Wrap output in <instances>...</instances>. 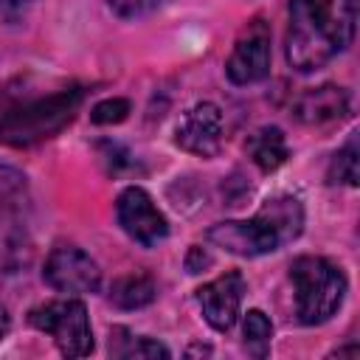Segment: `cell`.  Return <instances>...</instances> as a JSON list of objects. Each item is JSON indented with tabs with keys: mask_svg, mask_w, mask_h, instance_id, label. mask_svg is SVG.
<instances>
[{
	"mask_svg": "<svg viewBox=\"0 0 360 360\" xmlns=\"http://www.w3.org/2000/svg\"><path fill=\"white\" fill-rule=\"evenodd\" d=\"M82 87L73 82L45 84L34 76L0 87V143L31 146L59 132L76 112Z\"/></svg>",
	"mask_w": 360,
	"mask_h": 360,
	"instance_id": "obj_1",
	"label": "cell"
},
{
	"mask_svg": "<svg viewBox=\"0 0 360 360\" xmlns=\"http://www.w3.org/2000/svg\"><path fill=\"white\" fill-rule=\"evenodd\" d=\"M357 0H290L287 62L307 73L346 51L354 37Z\"/></svg>",
	"mask_w": 360,
	"mask_h": 360,
	"instance_id": "obj_2",
	"label": "cell"
},
{
	"mask_svg": "<svg viewBox=\"0 0 360 360\" xmlns=\"http://www.w3.org/2000/svg\"><path fill=\"white\" fill-rule=\"evenodd\" d=\"M304 228V208L295 197H273L253 219L219 222L208 231V239L236 256H262L284 242H292Z\"/></svg>",
	"mask_w": 360,
	"mask_h": 360,
	"instance_id": "obj_3",
	"label": "cell"
},
{
	"mask_svg": "<svg viewBox=\"0 0 360 360\" xmlns=\"http://www.w3.org/2000/svg\"><path fill=\"white\" fill-rule=\"evenodd\" d=\"M290 278L295 284L298 318L307 326L329 321L346 295L343 270L321 256H298L290 264Z\"/></svg>",
	"mask_w": 360,
	"mask_h": 360,
	"instance_id": "obj_4",
	"label": "cell"
},
{
	"mask_svg": "<svg viewBox=\"0 0 360 360\" xmlns=\"http://www.w3.org/2000/svg\"><path fill=\"white\" fill-rule=\"evenodd\" d=\"M28 321L39 332H48L65 357H84L93 352V332L87 321V309L76 298L48 301L42 307H34Z\"/></svg>",
	"mask_w": 360,
	"mask_h": 360,
	"instance_id": "obj_5",
	"label": "cell"
},
{
	"mask_svg": "<svg viewBox=\"0 0 360 360\" xmlns=\"http://www.w3.org/2000/svg\"><path fill=\"white\" fill-rule=\"evenodd\" d=\"M115 214H118V222L121 228L135 239L141 242L143 248H152L158 245L160 239H166L169 233V225H166V217L155 208L152 197L138 188V186H129L118 194L115 200Z\"/></svg>",
	"mask_w": 360,
	"mask_h": 360,
	"instance_id": "obj_6",
	"label": "cell"
},
{
	"mask_svg": "<svg viewBox=\"0 0 360 360\" xmlns=\"http://www.w3.org/2000/svg\"><path fill=\"white\" fill-rule=\"evenodd\" d=\"M225 70L233 84H253L270 73V31L262 20H253L236 39Z\"/></svg>",
	"mask_w": 360,
	"mask_h": 360,
	"instance_id": "obj_7",
	"label": "cell"
},
{
	"mask_svg": "<svg viewBox=\"0 0 360 360\" xmlns=\"http://www.w3.org/2000/svg\"><path fill=\"white\" fill-rule=\"evenodd\" d=\"M42 276L59 292H96L101 284L98 264L79 248H53Z\"/></svg>",
	"mask_w": 360,
	"mask_h": 360,
	"instance_id": "obj_8",
	"label": "cell"
},
{
	"mask_svg": "<svg viewBox=\"0 0 360 360\" xmlns=\"http://www.w3.org/2000/svg\"><path fill=\"white\" fill-rule=\"evenodd\" d=\"M242 292H245V278L231 270L208 284H202L197 290V301L202 307V315L205 321L219 329V332H228L233 323H236V315H239V304H242Z\"/></svg>",
	"mask_w": 360,
	"mask_h": 360,
	"instance_id": "obj_9",
	"label": "cell"
},
{
	"mask_svg": "<svg viewBox=\"0 0 360 360\" xmlns=\"http://www.w3.org/2000/svg\"><path fill=\"white\" fill-rule=\"evenodd\" d=\"M177 143L186 152L211 158L222 146V112L217 104H194L177 124Z\"/></svg>",
	"mask_w": 360,
	"mask_h": 360,
	"instance_id": "obj_10",
	"label": "cell"
},
{
	"mask_svg": "<svg viewBox=\"0 0 360 360\" xmlns=\"http://www.w3.org/2000/svg\"><path fill=\"white\" fill-rule=\"evenodd\" d=\"M295 118L309 127H323L332 121H340L349 112V93L335 84H321L312 90H304L292 107Z\"/></svg>",
	"mask_w": 360,
	"mask_h": 360,
	"instance_id": "obj_11",
	"label": "cell"
},
{
	"mask_svg": "<svg viewBox=\"0 0 360 360\" xmlns=\"http://www.w3.org/2000/svg\"><path fill=\"white\" fill-rule=\"evenodd\" d=\"M248 152H250L253 163H256L262 172H276V169L287 160V141H284V132H281L278 127H262L259 132L250 135Z\"/></svg>",
	"mask_w": 360,
	"mask_h": 360,
	"instance_id": "obj_12",
	"label": "cell"
},
{
	"mask_svg": "<svg viewBox=\"0 0 360 360\" xmlns=\"http://www.w3.org/2000/svg\"><path fill=\"white\" fill-rule=\"evenodd\" d=\"M155 298V281L146 273H127L112 281L110 287V301L118 309H141L152 304Z\"/></svg>",
	"mask_w": 360,
	"mask_h": 360,
	"instance_id": "obj_13",
	"label": "cell"
},
{
	"mask_svg": "<svg viewBox=\"0 0 360 360\" xmlns=\"http://www.w3.org/2000/svg\"><path fill=\"white\" fill-rule=\"evenodd\" d=\"M245 349L253 357H264L270 352V338H273V326L267 321V315L262 309H250L245 315Z\"/></svg>",
	"mask_w": 360,
	"mask_h": 360,
	"instance_id": "obj_14",
	"label": "cell"
},
{
	"mask_svg": "<svg viewBox=\"0 0 360 360\" xmlns=\"http://www.w3.org/2000/svg\"><path fill=\"white\" fill-rule=\"evenodd\" d=\"M360 177V160H357V141H349L329 166V183H343V186H357Z\"/></svg>",
	"mask_w": 360,
	"mask_h": 360,
	"instance_id": "obj_15",
	"label": "cell"
},
{
	"mask_svg": "<svg viewBox=\"0 0 360 360\" xmlns=\"http://www.w3.org/2000/svg\"><path fill=\"white\" fill-rule=\"evenodd\" d=\"M127 112H129V101L127 98H104V101H98L93 107L90 121L93 124H118V121L127 118Z\"/></svg>",
	"mask_w": 360,
	"mask_h": 360,
	"instance_id": "obj_16",
	"label": "cell"
},
{
	"mask_svg": "<svg viewBox=\"0 0 360 360\" xmlns=\"http://www.w3.org/2000/svg\"><path fill=\"white\" fill-rule=\"evenodd\" d=\"M118 354L121 357H169V349L155 343V340H149V338H138L127 349H121Z\"/></svg>",
	"mask_w": 360,
	"mask_h": 360,
	"instance_id": "obj_17",
	"label": "cell"
},
{
	"mask_svg": "<svg viewBox=\"0 0 360 360\" xmlns=\"http://www.w3.org/2000/svg\"><path fill=\"white\" fill-rule=\"evenodd\" d=\"M107 3H110V8H112L118 17L132 20V17H143V14H149L160 0H107Z\"/></svg>",
	"mask_w": 360,
	"mask_h": 360,
	"instance_id": "obj_18",
	"label": "cell"
},
{
	"mask_svg": "<svg viewBox=\"0 0 360 360\" xmlns=\"http://www.w3.org/2000/svg\"><path fill=\"white\" fill-rule=\"evenodd\" d=\"M208 264H211V256H208L202 248L194 245V248L188 250V256H186V270H188V273H200V270L208 267Z\"/></svg>",
	"mask_w": 360,
	"mask_h": 360,
	"instance_id": "obj_19",
	"label": "cell"
},
{
	"mask_svg": "<svg viewBox=\"0 0 360 360\" xmlns=\"http://www.w3.org/2000/svg\"><path fill=\"white\" fill-rule=\"evenodd\" d=\"M6 332H8V312L0 307V338H3Z\"/></svg>",
	"mask_w": 360,
	"mask_h": 360,
	"instance_id": "obj_20",
	"label": "cell"
}]
</instances>
